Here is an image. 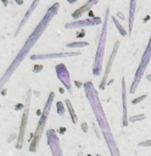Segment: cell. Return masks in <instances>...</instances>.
<instances>
[{
  "instance_id": "6da1fadb",
  "label": "cell",
  "mask_w": 151,
  "mask_h": 156,
  "mask_svg": "<svg viewBox=\"0 0 151 156\" xmlns=\"http://www.w3.org/2000/svg\"><path fill=\"white\" fill-rule=\"evenodd\" d=\"M58 9H60V4L58 2H54L49 9L47 11L45 12L44 17L40 20V22L38 23V26L34 28V30L29 34L28 39L24 41V44L22 45L21 50L18 51V54L16 55V57L13 58V61L11 62V65L7 67V69L4 72L2 77H1V88L5 85V83L11 78V76L15 73V71L19 67V65L23 62V60L28 56L29 51L33 49V46L37 44V41L40 39V37L43 35V33L45 32V29L47 28V26L50 24L51 20L55 17V15L58 12Z\"/></svg>"
},
{
  "instance_id": "7a4b0ae2",
  "label": "cell",
  "mask_w": 151,
  "mask_h": 156,
  "mask_svg": "<svg viewBox=\"0 0 151 156\" xmlns=\"http://www.w3.org/2000/svg\"><path fill=\"white\" fill-rule=\"evenodd\" d=\"M84 90H85V95H86V99L93 108V112L95 115V118H96V122L102 132V135L105 138V141H106V145L111 152L112 156H121L119 154V150H118V146L116 144V140H114V136L111 132V128H110V124H108V121L106 118V115L104 112V108L101 106V102H100V99H99V95H97V91L94 87V84L91 82H86L84 83Z\"/></svg>"
},
{
  "instance_id": "3957f363",
  "label": "cell",
  "mask_w": 151,
  "mask_h": 156,
  "mask_svg": "<svg viewBox=\"0 0 151 156\" xmlns=\"http://www.w3.org/2000/svg\"><path fill=\"white\" fill-rule=\"evenodd\" d=\"M108 17H110V9L107 7L105 11L104 16V22H102V28L99 34L97 39V48L95 52V60L93 65V74L94 76H100L102 72V62H104V55H105V49H106V39H107V23H108Z\"/></svg>"
},
{
  "instance_id": "277c9868",
  "label": "cell",
  "mask_w": 151,
  "mask_h": 156,
  "mask_svg": "<svg viewBox=\"0 0 151 156\" xmlns=\"http://www.w3.org/2000/svg\"><path fill=\"white\" fill-rule=\"evenodd\" d=\"M54 99H55V93L51 91L49 94V98L45 102V106L43 108V112L40 115V118L38 121V124L35 127V130L33 133V136H32V141L29 144V151L30 152H35L37 149H38V145L40 143V139H41V135L45 130V126H46V122H47V117H49V113H50V110H51V106H52V102H54Z\"/></svg>"
},
{
  "instance_id": "5b68a950",
  "label": "cell",
  "mask_w": 151,
  "mask_h": 156,
  "mask_svg": "<svg viewBox=\"0 0 151 156\" xmlns=\"http://www.w3.org/2000/svg\"><path fill=\"white\" fill-rule=\"evenodd\" d=\"M150 61H151V37H150L149 43H147V45H146V48H145V51H144V54H142V56H141L140 63H139V66H138V69H136V72H135V76H134L133 83H132V87H130V89H129V91H130L132 94H134L135 90L138 89V85H139L141 78L144 77L145 71H146V68H147Z\"/></svg>"
},
{
  "instance_id": "8992f818",
  "label": "cell",
  "mask_w": 151,
  "mask_h": 156,
  "mask_svg": "<svg viewBox=\"0 0 151 156\" xmlns=\"http://www.w3.org/2000/svg\"><path fill=\"white\" fill-rule=\"evenodd\" d=\"M30 98H32V89H28L27 98H26V104H24V107H23V115H22V119H21V126H19V130H18V135H17V141H16V149H18V150H21L23 147L24 134H26V129H27V124H28V117H29Z\"/></svg>"
},
{
  "instance_id": "52a82bcc",
  "label": "cell",
  "mask_w": 151,
  "mask_h": 156,
  "mask_svg": "<svg viewBox=\"0 0 151 156\" xmlns=\"http://www.w3.org/2000/svg\"><path fill=\"white\" fill-rule=\"evenodd\" d=\"M119 44H121L119 40H117V41L114 43L113 49H112V51H111V54H110V56H108V58H107L106 67H105V71H104V77H102V79H101V83H100V87H99L101 90H104V89L106 88L107 79H108V74H110L111 68H112V65H113V62H114V60H116V56H117V52H118V49H119Z\"/></svg>"
},
{
  "instance_id": "ba28073f",
  "label": "cell",
  "mask_w": 151,
  "mask_h": 156,
  "mask_svg": "<svg viewBox=\"0 0 151 156\" xmlns=\"http://www.w3.org/2000/svg\"><path fill=\"white\" fill-rule=\"evenodd\" d=\"M80 51H65V52H52V54H34L29 56V60L38 61V60H52V58H65V57H73L79 56Z\"/></svg>"
},
{
  "instance_id": "9c48e42d",
  "label": "cell",
  "mask_w": 151,
  "mask_h": 156,
  "mask_svg": "<svg viewBox=\"0 0 151 156\" xmlns=\"http://www.w3.org/2000/svg\"><path fill=\"white\" fill-rule=\"evenodd\" d=\"M46 138H47V144H49V147L51 150L52 156H63V152H62V149L60 145V140L56 135V132L54 129H49L46 132Z\"/></svg>"
},
{
  "instance_id": "30bf717a",
  "label": "cell",
  "mask_w": 151,
  "mask_h": 156,
  "mask_svg": "<svg viewBox=\"0 0 151 156\" xmlns=\"http://www.w3.org/2000/svg\"><path fill=\"white\" fill-rule=\"evenodd\" d=\"M56 74H57V78L60 79V82L63 84V87L66 88V90L68 93H72V84H71V78H69V72L66 67L65 63H58L56 67Z\"/></svg>"
},
{
  "instance_id": "8fae6325",
  "label": "cell",
  "mask_w": 151,
  "mask_h": 156,
  "mask_svg": "<svg viewBox=\"0 0 151 156\" xmlns=\"http://www.w3.org/2000/svg\"><path fill=\"white\" fill-rule=\"evenodd\" d=\"M104 20H101L100 17H94V18H86V20H77V21H72L65 24L66 29H76V28H83V27H90V26H96L102 23Z\"/></svg>"
},
{
  "instance_id": "7c38bea8",
  "label": "cell",
  "mask_w": 151,
  "mask_h": 156,
  "mask_svg": "<svg viewBox=\"0 0 151 156\" xmlns=\"http://www.w3.org/2000/svg\"><path fill=\"white\" fill-rule=\"evenodd\" d=\"M99 1H100V0H89V1H86L83 6H80L79 9H77L76 11H73V12H72V18H73L74 21L79 20V18H80L85 12L90 11V10H91V7H93L94 5H96Z\"/></svg>"
},
{
  "instance_id": "4fadbf2b",
  "label": "cell",
  "mask_w": 151,
  "mask_h": 156,
  "mask_svg": "<svg viewBox=\"0 0 151 156\" xmlns=\"http://www.w3.org/2000/svg\"><path fill=\"white\" fill-rule=\"evenodd\" d=\"M40 2V0H33V2H32V5L28 7V10H27V12L24 13V16H23V20L21 21V23H19V26H18V28L16 29V32H15V37L22 30V28L24 27V24L27 23V21L29 20V17L32 16V13L34 12V10L37 9V6H38V4Z\"/></svg>"
},
{
  "instance_id": "5bb4252c",
  "label": "cell",
  "mask_w": 151,
  "mask_h": 156,
  "mask_svg": "<svg viewBox=\"0 0 151 156\" xmlns=\"http://www.w3.org/2000/svg\"><path fill=\"white\" fill-rule=\"evenodd\" d=\"M122 101H123V117H122V126L127 127L129 118H128V111H127V90H125V80L122 78Z\"/></svg>"
},
{
  "instance_id": "9a60e30c",
  "label": "cell",
  "mask_w": 151,
  "mask_h": 156,
  "mask_svg": "<svg viewBox=\"0 0 151 156\" xmlns=\"http://www.w3.org/2000/svg\"><path fill=\"white\" fill-rule=\"evenodd\" d=\"M135 9H136V0H130L129 1V24H128V34L130 35L133 32V26H134V17H135Z\"/></svg>"
},
{
  "instance_id": "2e32d148",
  "label": "cell",
  "mask_w": 151,
  "mask_h": 156,
  "mask_svg": "<svg viewBox=\"0 0 151 156\" xmlns=\"http://www.w3.org/2000/svg\"><path fill=\"white\" fill-rule=\"evenodd\" d=\"M65 105H66V107H67V110H68V112H69V115H71L72 122L76 124V123L78 122V117H77V115H76V112H74V110H73V106H72L71 101H69V100H66V101H65Z\"/></svg>"
},
{
  "instance_id": "e0dca14e",
  "label": "cell",
  "mask_w": 151,
  "mask_h": 156,
  "mask_svg": "<svg viewBox=\"0 0 151 156\" xmlns=\"http://www.w3.org/2000/svg\"><path fill=\"white\" fill-rule=\"evenodd\" d=\"M112 22L114 23V26L117 27V29H118V32L121 33V35H122V37H127V35H129V34H128V32H127V30L123 28V26L119 23V21L116 18V16H114V17H112Z\"/></svg>"
},
{
  "instance_id": "ac0fdd59",
  "label": "cell",
  "mask_w": 151,
  "mask_h": 156,
  "mask_svg": "<svg viewBox=\"0 0 151 156\" xmlns=\"http://www.w3.org/2000/svg\"><path fill=\"white\" fill-rule=\"evenodd\" d=\"M89 43L88 41H72V43H68L66 44L67 48H71V49H77V48H84V46H88Z\"/></svg>"
},
{
  "instance_id": "d6986e66",
  "label": "cell",
  "mask_w": 151,
  "mask_h": 156,
  "mask_svg": "<svg viewBox=\"0 0 151 156\" xmlns=\"http://www.w3.org/2000/svg\"><path fill=\"white\" fill-rule=\"evenodd\" d=\"M56 108H57V113H58L60 116H63V115H65V107H63V104H62L61 101H57Z\"/></svg>"
},
{
  "instance_id": "ffe728a7",
  "label": "cell",
  "mask_w": 151,
  "mask_h": 156,
  "mask_svg": "<svg viewBox=\"0 0 151 156\" xmlns=\"http://www.w3.org/2000/svg\"><path fill=\"white\" fill-rule=\"evenodd\" d=\"M145 118V115H139V116H134V117H130L129 121L130 122H136V121H141Z\"/></svg>"
},
{
  "instance_id": "44dd1931",
  "label": "cell",
  "mask_w": 151,
  "mask_h": 156,
  "mask_svg": "<svg viewBox=\"0 0 151 156\" xmlns=\"http://www.w3.org/2000/svg\"><path fill=\"white\" fill-rule=\"evenodd\" d=\"M145 99H146V95H141V96H139L138 99H134V100L132 101V104H134V105H135V104H139L140 101H142V100H145Z\"/></svg>"
},
{
  "instance_id": "7402d4cb",
  "label": "cell",
  "mask_w": 151,
  "mask_h": 156,
  "mask_svg": "<svg viewBox=\"0 0 151 156\" xmlns=\"http://www.w3.org/2000/svg\"><path fill=\"white\" fill-rule=\"evenodd\" d=\"M139 146H151V139H149V140H145V141H141V143H139Z\"/></svg>"
},
{
  "instance_id": "603a6c76",
  "label": "cell",
  "mask_w": 151,
  "mask_h": 156,
  "mask_svg": "<svg viewBox=\"0 0 151 156\" xmlns=\"http://www.w3.org/2000/svg\"><path fill=\"white\" fill-rule=\"evenodd\" d=\"M41 68H43V66L41 65H37V66H34V72H39V71H41Z\"/></svg>"
},
{
  "instance_id": "cb8c5ba5",
  "label": "cell",
  "mask_w": 151,
  "mask_h": 156,
  "mask_svg": "<svg viewBox=\"0 0 151 156\" xmlns=\"http://www.w3.org/2000/svg\"><path fill=\"white\" fill-rule=\"evenodd\" d=\"M16 2L19 4V5H22V4H23V0H16Z\"/></svg>"
},
{
  "instance_id": "d4e9b609",
  "label": "cell",
  "mask_w": 151,
  "mask_h": 156,
  "mask_svg": "<svg viewBox=\"0 0 151 156\" xmlns=\"http://www.w3.org/2000/svg\"><path fill=\"white\" fill-rule=\"evenodd\" d=\"M69 4H74V2H77V0H67Z\"/></svg>"
},
{
  "instance_id": "484cf974",
  "label": "cell",
  "mask_w": 151,
  "mask_h": 156,
  "mask_svg": "<svg viewBox=\"0 0 151 156\" xmlns=\"http://www.w3.org/2000/svg\"><path fill=\"white\" fill-rule=\"evenodd\" d=\"M146 79H147L149 82H151V74H150V76H147V77H146Z\"/></svg>"
},
{
  "instance_id": "4316f807",
  "label": "cell",
  "mask_w": 151,
  "mask_h": 156,
  "mask_svg": "<svg viewBox=\"0 0 151 156\" xmlns=\"http://www.w3.org/2000/svg\"><path fill=\"white\" fill-rule=\"evenodd\" d=\"M97 156H100V155H97Z\"/></svg>"
}]
</instances>
